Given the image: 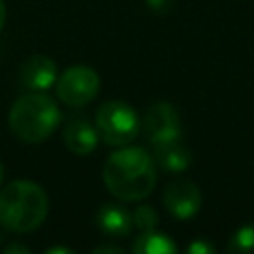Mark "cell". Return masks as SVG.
<instances>
[{"label": "cell", "mask_w": 254, "mask_h": 254, "mask_svg": "<svg viewBox=\"0 0 254 254\" xmlns=\"http://www.w3.org/2000/svg\"><path fill=\"white\" fill-rule=\"evenodd\" d=\"M103 183L119 200H141L155 189V161L145 149L123 145V149L107 157L103 167Z\"/></svg>", "instance_id": "obj_1"}, {"label": "cell", "mask_w": 254, "mask_h": 254, "mask_svg": "<svg viewBox=\"0 0 254 254\" xmlns=\"http://www.w3.org/2000/svg\"><path fill=\"white\" fill-rule=\"evenodd\" d=\"M48 194L32 181H14L0 190V224L12 232H32L48 216Z\"/></svg>", "instance_id": "obj_2"}, {"label": "cell", "mask_w": 254, "mask_h": 254, "mask_svg": "<svg viewBox=\"0 0 254 254\" xmlns=\"http://www.w3.org/2000/svg\"><path fill=\"white\" fill-rule=\"evenodd\" d=\"M62 121V113L58 103L42 93L30 91L20 95L8 115V125L12 133L24 143H42L46 141Z\"/></svg>", "instance_id": "obj_3"}, {"label": "cell", "mask_w": 254, "mask_h": 254, "mask_svg": "<svg viewBox=\"0 0 254 254\" xmlns=\"http://www.w3.org/2000/svg\"><path fill=\"white\" fill-rule=\"evenodd\" d=\"M95 129L99 139L111 147H123L135 141L141 131L137 111L123 101H105L95 113Z\"/></svg>", "instance_id": "obj_4"}, {"label": "cell", "mask_w": 254, "mask_h": 254, "mask_svg": "<svg viewBox=\"0 0 254 254\" xmlns=\"http://www.w3.org/2000/svg\"><path fill=\"white\" fill-rule=\"evenodd\" d=\"M56 91L69 107L87 105L99 91V75L87 65H71L56 79Z\"/></svg>", "instance_id": "obj_5"}, {"label": "cell", "mask_w": 254, "mask_h": 254, "mask_svg": "<svg viewBox=\"0 0 254 254\" xmlns=\"http://www.w3.org/2000/svg\"><path fill=\"white\" fill-rule=\"evenodd\" d=\"M141 129L145 137L155 145V143L181 137V119H179L177 109L171 103L159 101V103H153L145 111L141 119Z\"/></svg>", "instance_id": "obj_6"}, {"label": "cell", "mask_w": 254, "mask_h": 254, "mask_svg": "<svg viewBox=\"0 0 254 254\" xmlns=\"http://www.w3.org/2000/svg\"><path fill=\"white\" fill-rule=\"evenodd\" d=\"M200 200L202 198H200L198 187L185 179L173 181L163 192V202L167 210L175 218H181V220L192 218L200 208Z\"/></svg>", "instance_id": "obj_7"}, {"label": "cell", "mask_w": 254, "mask_h": 254, "mask_svg": "<svg viewBox=\"0 0 254 254\" xmlns=\"http://www.w3.org/2000/svg\"><path fill=\"white\" fill-rule=\"evenodd\" d=\"M20 83L32 91H44L58 79V67L48 56H32L20 65Z\"/></svg>", "instance_id": "obj_8"}, {"label": "cell", "mask_w": 254, "mask_h": 254, "mask_svg": "<svg viewBox=\"0 0 254 254\" xmlns=\"http://www.w3.org/2000/svg\"><path fill=\"white\" fill-rule=\"evenodd\" d=\"M99 141L95 125H91L83 117H73L64 127V143L65 147L75 155H89L95 151Z\"/></svg>", "instance_id": "obj_9"}, {"label": "cell", "mask_w": 254, "mask_h": 254, "mask_svg": "<svg viewBox=\"0 0 254 254\" xmlns=\"http://www.w3.org/2000/svg\"><path fill=\"white\" fill-rule=\"evenodd\" d=\"M153 161L165 171L181 173L190 165L192 155H190V149L183 143V139L175 137V139L153 145Z\"/></svg>", "instance_id": "obj_10"}, {"label": "cell", "mask_w": 254, "mask_h": 254, "mask_svg": "<svg viewBox=\"0 0 254 254\" xmlns=\"http://www.w3.org/2000/svg\"><path fill=\"white\" fill-rule=\"evenodd\" d=\"M95 224L103 234L123 238V236H129L133 230V216L125 206L107 202L95 212Z\"/></svg>", "instance_id": "obj_11"}, {"label": "cell", "mask_w": 254, "mask_h": 254, "mask_svg": "<svg viewBox=\"0 0 254 254\" xmlns=\"http://www.w3.org/2000/svg\"><path fill=\"white\" fill-rule=\"evenodd\" d=\"M133 252L135 254H175L177 244L167 234L147 230V232H143L141 236L135 238Z\"/></svg>", "instance_id": "obj_12"}, {"label": "cell", "mask_w": 254, "mask_h": 254, "mask_svg": "<svg viewBox=\"0 0 254 254\" xmlns=\"http://www.w3.org/2000/svg\"><path fill=\"white\" fill-rule=\"evenodd\" d=\"M131 216H133V226L139 228V230H143V232L155 230V226H157V222H159L157 210H155L151 204H141V206H137V208L131 212Z\"/></svg>", "instance_id": "obj_13"}, {"label": "cell", "mask_w": 254, "mask_h": 254, "mask_svg": "<svg viewBox=\"0 0 254 254\" xmlns=\"http://www.w3.org/2000/svg\"><path fill=\"white\" fill-rule=\"evenodd\" d=\"M228 250L232 252H254V224L242 226L234 232L228 242Z\"/></svg>", "instance_id": "obj_14"}, {"label": "cell", "mask_w": 254, "mask_h": 254, "mask_svg": "<svg viewBox=\"0 0 254 254\" xmlns=\"http://www.w3.org/2000/svg\"><path fill=\"white\" fill-rule=\"evenodd\" d=\"M187 250H189V254H210V252H214V246L208 244L206 240L198 238V240H194L192 244H189Z\"/></svg>", "instance_id": "obj_15"}, {"label": "cell", "mask_w": 254, "mask_h": 254, "mask_svg": "<svg viewBox=\"0 0 254 254\" xmlns=\"http://www.w3.org/2000/svg\"><path fill=\"white\" fill-rule=\"evenodd\" d=\"M147 2H149V6H151L153 10L165 12V10L171 6V2H173V0H147Z\"/></svg>", "instance_id": "obj_16"}, {"label": "cell", "mask_w": 254, "mask_h": 254, "mask_svg": "<svg viewBox=\"0 0 254 254\" xmlns=\"http://www.w3.org/2000/svg\"><path fill=\"white\" fill-rule=\"evenodd\" d=\"M93 252H95V254H99V252H117V254H121V252H123V248L113 246V244H101V246H95V248H93Z\"/></svg>", "instance_id": "obj_17"}, {"label": "cell", "mask_w": 254, "mask_h": 254, "mask_svg": "<svg viewBox=\"0 0 254 254\" xmlns=\"http://www.w3.org/2000/svg\"><path fill=\"white\" fill-rule=\"evenodd\" d=\"M4 252H6V254H12V252H22V254H28L30 250H28L26 246H22V244H10V246H6V248H4Z\"/></svg>", "instance_id": "obj_18"}, {"label": "cell", "mask_w": 254, "mask_h": 254, "mask_svg": "<svg viewBox=\"0 0 254 254\" xmlns=\"http://www.w3.org/2000/svg\"><path fill=\"white\" fill-rule=\"evenodd\" d=\"M73 250L71 248H65V246H56V248H48L46 254H71Z\"/></svg>", "instance_id": "obj_19"}, {"label": "cell", "mask_w": 254, "mask_h": 254, "mask_svg": "<svg viewBox=\"0 0 254 254\" xmlns=\"http://www.w3.org/2000/svg\"><path fill=\"white\" fill-rule=\"evenodd\" d=\"M4 20H6V8H4V2L0 0V32L4 28Z\"/></svg>", "instance_id": "obj_20"}, {"label": "cell", "mask_w": 254, "mask_h": 254, "mask_svg": "<svg viewBox=\"0 0 254 254\" xmlns=\"http://www.w3.org/2000/svg\"><path fill=\"white\" fill-rule=\"evenodd\" d=\"M2 177H4V165L0 163V181H2Z\"/></svg>", "instance_id": "obj_21"}]
</instances>
